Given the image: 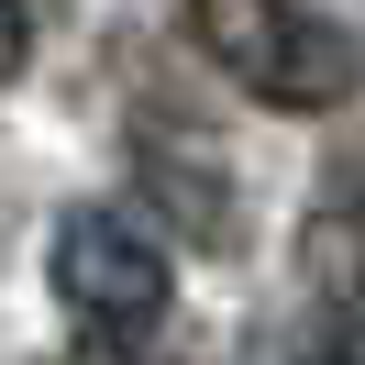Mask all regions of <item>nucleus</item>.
Wrapping results in <instances>:
<instances>
[{
	"instance_id": "1",
	"label": "nucleus",
	"mask_w": 365,
	"mask_h": 365,
	"mask_svg": "<svg viewBox=\"0 0 365 365\" xmlns=\"http://www.w3.org/2000/svg\"><path fill=\"white\" fill-rule=\"evenodd\" d=\"M188 34L266 111H343L365 89V45L321 11H299V0H188Z\"/></svg>"
},
{
	"instance_id": "4",
	"label": "nucleus",
	"mask_w": 365,
	"mask_h": 365,
	"mask_svg": "<svg viewBox=\"0 0 365 365\" xmlns=\"http://www.w3.org/2000/svg\"><path fill=\"white\" fill-rule=\"evenodd\" d=\"M89 365H178V354H155L144 332H100V343H89Z\"/></svg>"
},
{
	"instance_id": "3",
	"label": "nucleus",
	"mask_w": 365,
	"mask_h": 365,
	"mask_svg": "<svg viewBox=\"0 0 365 365\" xmlns=\"http://www.w3.org/2000/svg\"><path fill=\"white\" fill-rule=\"evenodd\" d=\"M144 178H155V200H178V222L200 232V244H222L232 210H222V166H210V144H144Z\"/></svg>"
},
{
	"instance_id": "5",
	"label": "nucleus",
	"mask_w": 365,
	"mask_h": 365,
	"mask_svg": "<svg viewBox=\"0 0 365 365\" xmlns=\"http://www.w3.org/2000/svg\"><path fill=\"white\" fill-rule=\"evenodd\" d=\"M332 365H365V299L343 310V332H332Z\"/></svg>"
},
{
	"instance_id": "2",
	"label": "nucleus",
	"mask_w": 365,
	"mask_h": 365,
	"mask_svg": "<svg viewBox=\"0 0 365 365\" xmlns=\"http://www.w3.org/2000/svg\"><path fill=\"white\" fill-rule=\"evenodd\" d=\"M56 299L89 332H155L166 321V244L133 210H67L56 222Z\"/></svg>"
}]
</instances>
